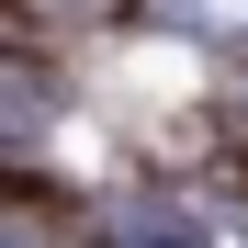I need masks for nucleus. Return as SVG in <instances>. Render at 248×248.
<instances>
[{"label": "nucleus", "instance_id": "2", "mask_svg": "<svg viewBox=\"0 0 248 248\" xmlns=\"http://www.w3.org/2000/svg\"><path fill=\"white\" fill-rule=\"evenodd\" d=\"M46 12H91V0H46Z\"/></svg>", "mask_w": 248, "mask_h": 248}, {"label": "nucleus", "instance_id": "1", "mask_svg": "<svg viewBox=\"0 0 248 248\" xmlns=\"http://www.w3.org/2000/svg\"><path fill=\"white\" fill-rule=\"evenodd\" d=\"M170 23H192V34H248V0H158Z\"/></svg>", "mask_w": 248, "mask_h": 248}]
</instances>
